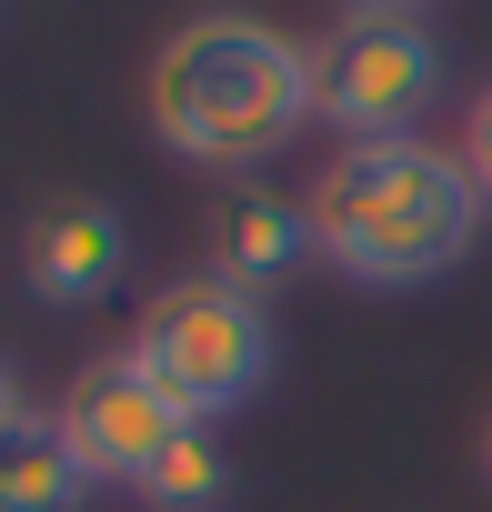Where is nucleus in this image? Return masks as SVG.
<instances>
[{"label":"nucleus","instance_id":"nucleus-7","mask_svg":"<svg viewBox=\"0 0 492 512\" xmlns=\"http://www.w3.org/2000/svg\"><path fill=\"white\" fill-rule=\"evenodd\" d=\"M312 262V201H292V191H272V181H231L221 201H211V272L231 282V292H282L292 272Z\"/></svg>","mask_w":492,"mask_h":512},{"label":"nucleus","instance_id":"nucleus-9","mask_svg":"<svg viewBox=\"0 0 492 512\" xmlns=\"http://www.w3.org/2000/svg\"><path fill=\"white\" fill-rule=\"evenodd\" d=\"M221 492H231V462H221V442H211V422H191L141 482H131V502L141 512H221Z\"/></svg>","mask_w":492,"mask_h":512},{"label":"nucleus","instance_id":"nucleus-5","mask_svg":"<svg viewBox=\"0 0 492 512\" xmlns=\"http://www.w3.org/2000/svg\"><path fill=\"white\" fill-rule=\"evenodd\" d=\"M51 422H61V442L91 462V482H121V492H131V482H141L181 432H191V412H181V402H171L131 352L81 362V372L61 382V412H51Z\"/></svg>","mask_w":492,"mask_h":512},{"label":"nucleus","instance_id":"nucleus-1","mask_svg":"<svg viewBox=\"0 0 492 512\" xmlns=\"http://www.w3.org/2000/svg\"><path fill=\"white\" fill-rule=\"evenodd\" d=\"M312 41H292L262 11H191L151 51V131L191 171L252 181L312 131Z\"/></svg>","mask_w":492,"mask_h":512},{"label":"nucleus","instance_id":"nucleus-6","mask_svg":"<svg viewBox=\"0 0 492 512\" xmlns=\"http://www.w3.org/2000/svg\"><path fill=\"white\" fill-rule=\"evenodd\" d=\"M121 272H131V221H121V201H101V191H61V201L31 211V231H21V282H31L51 312H91V302H111Z\"/></svg>","mask_w":492,"mask_h":512},{"label":"nucleus","instance_id":"nucleus-4","mask_svg":"<svg viewBox=\"0 0 492 512\" xmlns=\"http://www.w3.org/2000/svg\"><path fill=\"white\" fill-rule=\"evenodd\" d=\"M442 101V41L392 11H342L312 41V111L342 141H422V111Z\"/></svg>","mask_w":492,"mask_h":512},{"label":"nucleus","instance_id":"nucleus-3","mask_svg":"<svg viewBox=\"0 0 492 512\" xmlns=\"http://www.w3.org/2000/svg\"><path fill=\"white\" fill-rule=\"evenodd\" d=\"M191 422H221L241 412L262 382H272V312L252 292H231L221 272H191V282H161L121 342Z\"/></svg>","mask_w":492,"mask_h":512},{"label":"nucleus","instance_id":"nucleus-2","mask_svg":"<svg viewBox=\"0 0 492 512\" xmlns=\"http://www.w3.org/2000/svg\"><path fill=\"white\" fill-rule=\"evenodd\" d=\"M302 201H312V251L362 292L442 282L492 211L482 181L462 171V151H442V141H342Z\"/></svg>","mask_w":492,"mask_h":512},{"label":"nucleus","instance_id":"nucleus-11","mask_svg":"<svg viewBox=\"0 0 492 512\" xmlns=\"http://www.w3.org/2000/svg\"><path fill=\"white\" fill-rule=\"evenodd\" d=\"M11 422H21V372L0 362V432H11Z\"/></svg>","mask_w":492,"mask_h":512},{"label":"nucleus","instance_id":"nucleus-12","mask_svg":"<svg viewBox=\"0 0 492 512\" xmlns=\"http://www.w3.org/2000/svg\"><path fill=\"white\" fill-rule=\"evenodd\" d=\"M352 11H392V21H422V0H352Z\"/></svg>","mask_w":492,"mask_h":512},{"label":"nucleus","instance_id":"nucleus-13","mask_svg":"<svg viewBox=\"0 0 492 512\" xmlns=\"http://www.w3.org/2000/svg\"><path fill=\"white\" fill-rule=\"evenodd\" d=\"M482 482H492V412H482Z\"/></svg>","mask_w":492,"mask_h":512},{"label":"nucleus","instance_id":"nucleus-10","mask_svg":"<svg viewBox=\"0 0 492 512\" xmlns=\"http://www.w3.org/2000/svg\"><path fill=\"white\" fill-rule=\"evenodd\" d=\"M462 171H472L482 201H492V81H482V101H472V121H462Z\"/></svg>","mask_w":492,"mask_h":512},{"label":"nucleus","instance_id":"nucleus-8","mask_svg":"<svg viewBox=\"0 0 492 512\" xmlns=\"http://www.w3.org/2000/svg\"><path fill=\"white\" fill-rule=\"evenodd\" d=\"M101 482H91V462L61 442V422L51 412H21L11 432H0V512H81Z\"/></svg>","mask_w":492,"mask_h":512}]
</instances>
